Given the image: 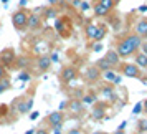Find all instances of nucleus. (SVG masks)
Returning a JSON list of instances; mask_svg holds the SVG:
<instances>
[{"mask_svg": "<svg viewBox=\"0 0 147 134\" xmlns=\"http://www.w3.org/2000/svg\"><path fill=\"white\" fill-rule=\"evenodd\" d=\"M140 43H142V38L137 33L127 35L126 38L117 41L116 51H117V55H119L121 58H129V56L136 55V51L140 48Z\"/></svg>", "mask_w": 147, "mask_h": 134, "instance_id": "f257e3e1", "label": "nucleus"}, {"mask_svg": "<svg viewBox=\"0 0 147 134\" xmlns=\"http://www.w3.org/2000/svg\"><path fill=\"white\" fill-rule=\"evenodd\" d=\"M32 108H33V98L32 96H18V98H15L12 101V104H10V109L12 111H17V113L23 116V114H28L32 111Z\"/></svg>", "mask_w": 147, "mask_h": 134, "instance_id": "f03ea898", "label": "nucleus"}, {"mask_svg": "<svg viewBox=\"0 0 147 134\" xmlns=\"http://www.w3.org/2000/svg\"><path fill=\"white\" fill-rule=\"evenodd\" d=\"M28 15H30V10H27V8H18L12 14V25L17 32H25L27 30Z\"/></svg>", "mask_w": 147, "mask_h": 134, "instance_id": "7ed1b4c3", "label": "nucleus"}, {"mask_svg": "<svg viewBox=\"0 0 147 134\" xmlns=\"http://www.w3.org/2000/svg\"><path fill=\"white\" fill-rule=\"evenodd\" d=\"M15 61H17V53L13 48H5L0 51V65L5 70H13L15 68Z\"/></svg>", "mask_w": 147, "mask_h": 134, "instance_id": "20e7f679", "label": "nucleus"}, {"mask_svg": "<svg viewBox=\"0 0 147 134\" xmlns=\"http://www.w3.org/2000/svg\"><path fill=\"white\" fill-rule=\"evenodd\" d=\"M119 71L126 78H134V80H140L142 78V73H140V68L136 65V63H122L119 65Z\"/></svg>", "mask_w": 147, "mask_h": 134, "instance_id": "39448f33", "label": "nucleus"}, {"mask_svg": "<svg viewBox=\"0 0 147 134\" xmlns=\"http://www.w3.org/2000/svg\"><path fill=\"white\" fill-rule=\"evenodd\" d=\"M71 20L68 18V17H60V18H56V22H55V30L58 32V35H61L63 38H66V37H69V33H71Z\"/></svg>", "mask_w": 147, "mask_h": 134, "instance_id": "423d86ee", "label": "nucleus"}, {"mask_svg": "<svg viewBox=\"0 0 147 134\" xmlns=\"http://www.w3.org/2000/svg\"><path fill=\"white\" fill-rule=\"evenodd\" d=\"M78 78V70L73 66V65H66V66L61 68V73H60V80L61 83H65V85H68V83H71V81H74Z\"/></svg>", "mask_w": 147, "mask_h": 134, "instance_id": "0eeeda50", "label": "nucleus"}, {"mask_svg": "<svg viewBox=\"0 0 147 134\" xmlns=\"http://www.w3.org/2000/svg\"><path fill=\"white\" fill-rule=\"evenodd\" d=\"M41 25H43V17H41V14H38V12H30V15H28V23H27L28 32L40 30Z\"/></svg>", "mask_w": 147, "mask_h": 134, "instance_id": "6e6552de", "label": "nucleus"}, {"mask_svg": "<svg viewBox=\"0 0 147 134\" xmlns=\"http://www.w3.org/2000/svg\"><path fill=\"white\" fill-rule=\"evenodd\" d=\"M51 58H50V55H40L38 58H36V61H35V66H36V73H47L48 70L51 68Z\"/></svg>", "mask_w": 147, "mask_h": 134, "instance_id": "1a4fd4ad", "label": "nucleus"}, {"mask_svg": "<svg viewBox=\"0 0 147 134\" xmlns=\"http://www.w3.org/2000/svg\"><path fill=\"white\" fill-rule=\"evenodd\" d=\"M65 122V114L61 111H53L47 116V124L50 127H55V126H63Z\"/></svg>", "mask_w": 147, "mask_h": 134, "instance_id": "9d476101", "label": "nucleus"}, {"mask_svg": "<svg viewBox=\"0 0 147 134\" xmlns=\"http://www.w3.org/2000/svg\"><path fill=\"white\" fill-rule=\"evenodd\" d=\"M101 71H99V68L96 66V65H93V66H89L86 70V73H84V80L88 81V83H96V81L101 78Z\"/></svg>", "mask_w": 147, "mask_h": 134, "instance_id": "9b49d317", "label": "nucleus"}, {"mask_svg": "<svg viewBox=\"0 0 147 134\" xmlns=\"http://www.w3.org/2000/svg\"><path fill=\"white\" fill-rule=\"evenodd\" d=\"M91 116H93V119H96V121L104 119V118H106V106H104V103H94Z\"/></svg>", "mask_w": 147, "mask_h": 134, "instance_id": "f8f14e48", "label": "nucleus"}, {"mask_svg": "<svg viewBox=\"0 0 147 134\" xmlns=\"http://www.w3.org/2000/svg\"><path fill=\"white\" fill-rule=\"evenodd\" d=\"M104 58L109 61V65H111L113 68H117L121 65V56L117 55V51H116V50H109V51H106Z\"/></svg>", "mask_w": 147, "mask_h": 134, "instance_id": "ddd939ff", "label": "nucleus"}, {"mask_svg": "<svg viewBox=\"0 0 147 134\" xmlns=\"http://www.w3.org/2000/svg\"><path fill=\"white\" fill-rule=\"evenodd\" d=\"M136 33L139 35L140 38H147V20L142 18L136 23Z\"/></svg>", "mask_w": 147, "mask_h": 134, "instance_id": "4468645a", "label": "nucleus"}, {"mask_svg": "<svg viewBox=\"0 0 147 134\" xmlns=\"http://www.w3.org/2000/svg\"><path fill=\"white\" fill-rule=\"evenodd\" d=\"M134 60H136V65H137L140 70H147V55L139 51V53L134 55Z\"/></svg>", "mask_w": 147, "mask_h": 134, "instance_id": "2eb2a0df", "label": "nucleus"}, {"mask_svg": "<svg viewBox=\"0 0 147 134\" xmlns=\"http://www.w3.org/2000/svg\"><path fill=\"white\" fill-rule=\"evenodd\" d=\"M83 108H84V104H83L80 99H73L71 103H68V109L74 114H80L81 111H83Z\"/></svg>", "mask_w": 147, "mask_h": 134, "instance_id": "dca6fc26", "label": "nucleus"}, {"mask_svg": "<svg viewBox=\"0 0 147 134\" xmlns=\"http://www.w3.org/2000/svg\"><path fill=\"white\" fill-rule=\"evenodd\" d=\"M101 93H102V96H104L107 101H114L116 99V91H114V88L111 86V85L104 86L102 89H101Z\"/></svg>", "mask_w": 147, "mask_h": 134, "instance_id": "f3484780", "label": "nucleus"}, {"mask_svg": "<svg viewBox=\"0 0 147 134\" xmlns=\"http://www.w3.org/2000/svg\"><path fill=\"white\" fill-rule=\"evenodd\" d=\"M107 33V28L102 25V23H98V30H96V35H94V41H102L104 40V37Z\"/></svg>", "mask_w": 147, "mask_h": 134, "instance_id": "a211bd4d", "label": "nucleus"}, {"mask_svg": "<svg viewBox=\"0 0 147 134\" xmlns=\"http://www.w3.org/2000/svg\"><path fill=\"white\" fill-rule=\"evenodd\" d=\"M93 10H94V15L96 17H107V15L111 14V10H107L106 7H102L101 3H94V7H93Z\"/></svg>", "mask_w": 147, "mask_h": 134, "instance_id": "6ab92c4d", "label": "nucleus"}, {"mask_svg": "<svg viewBox=\"0 0 147 134\" xmlns=\"http://www.w3.org/2000/svg\"><path fill=\"white\" fill-rule=\"evenodd\" d=\"M96 30H98V23H88V25H86V28H84V33H86L88 40H93V38H94Z\"/></svg>", "mask_w": 147, "mask_h": 134, "instance_id": "aec40b11", "label": "nucleus"}, {"mask_svg": "<svg viewBox=\"0 0 147 134\" xmlns=\"http://www.w3.org/2000/svg\"><path fill=\"white\" fill-rule=\"evenodd\" d=\"M96 66L99 68L101 73H102V71H107V70H113V66L109 65V61H107L104 56H102V58H99V60L96 61Z\"/></svg>", "mask_w": 147, "mask_h": 134, "instance_id": "412c9836", "label": "nucleus"}, {"mask_svg": "<svg viewBox=\"0 0 147 134\" xmlns=\"http://www.w3.org/2000/svg\"><path fill=\"white\" fill-rule=\"evenodd\" d=\"M101 76H102V78H104V80H106L107 83H111V85H113L114 81H116V78H117V73L114 71V68H113V70L102 71V74H101Z\"/></svg>", "mask_w": 147, "mask_h": 134, "instance_id": "4be33fe9", "label": "nucleus"}, {"mask_svg": "<svg viewBox=\"0 0 147 134\" xmlns=\"http://www.w3.org/2000/svg\"><path fill=\"white\" fill-rule=\"evenodd\" d=\"M96 99H98V96L91 91V93L84 94V96L81 98V103H83V104H94V103H96Z\"/></svg>", "mask_w": 147, "mask_h": 134, "instance_id": "5701e85b", "label": "nucleus"}, {"mask_svg": "<svg viewBox=\"0 0 147 134\" xmlns=\"http://www.w3.org/2000/svg\"><path fill=\"white\" fill-rule=\"evenodd\" d=\"M98 3H101L102 7H106L107 10H113L117 3V0H98Z\"/></svg>", "mask_w": 147, "mask_h": 134, "instance_id": "b1692460", "label": "nucleus"}, {"mask_svg": "<svg viewBox=\"0 0 147 134\" xmlns=\"http://www.w3.org/2000/svg\"><path fill=\"white\" fill-rule=\"evenodd\" d=\"M28 58L27 56H17V61H15V68H25L28 65Z\"/></svg>", "mask_w": 147, "mask_h": 134, "instance_id": "393cba45", "label": "nucleus"}, {"mask_svg": "<svg viewBox=\"0 0 147 134\" xmlns=\"http://www.w3.org/2000/svg\"><path fill=\"white\" fill-rule=\"evenodd\" d=\"M10 89V81L8 78H3V80H0V94H3L5 91Z\"/></svg>", "mask_w": 147, "mask_h": 134, "instance_id": "a878e982", "label": "nucleus"}, {"mask_svg": "<svg viewBox=\"0 0 147 134\" xmlns=\"http://www.w3.org/2000/svg\"><path fill=\"white\" fill-rule=\"evenodd\" d=\"M137 131L139 133H147V118H142L137 122Z\"/></svg>", "mask_w": 147, "mask_h": 134, "instance_id": "bb28decb", "label": "nucleus"}, {"mask_svg": "<svg viewBox=\"0 0 147 134\" xmlns=\"http://www.w3.org/2000/svg\"><path fill=\"white\" fill-rule=\"evenodd\" d=\"M142 109H144V104L142 103H137L136 106L132 108V114H139V113H142Z\"/></svg>", "mask_w": 147, "mask_h": 134, "instance_id": "cd10ccee", "label": "nucleus"}, {"mask_svg": "<svg viewBox=\"0 0 147 134\" xmlns=\"http://www.w3.org/2000/svg\"><path fill=\"white\" fill-rule=\"evenodd\" d=\"M45 17H47V18H56V10H55V8H48Z\"/></svg>", "mask_w": 147, "mask_h": 134, "instance_id": "c85d7f7f", "label": "nucleus"}, {"mask_svg": "<svg viewBox=\"0 0 147 134\" xmlns=\"http://www.w3.org/2000/svg\"><path fill=\"white\" fill-rule=\"evenodd\" d=\"M20 80L22 81H30L32 80V74L28 73V71H23V73H20Z\"/></svg>", "mask_w": 147, "mask_h": 134, "instance_id": "c756f323", "label": "nucleus"}, {"mask_svg": "<svg viewBox=\"0 0 147 134\" xmlns=\"http://www.w3.org/2000/svg\"><path fill=\"white\" fill-rule=\"evenodd\" d=\"M3 78H8V71L0 65V80H3Z\"/></svg>", "mask_w": 147, "mask_h": 134, "instance_id": "7c9ffc66", "label": "nucleus"}, {"mask_svg": "<svg viewBox=\"0 0 147 134\" xmlns=\"http://www.w3.org/2000/svg\"><path fill=\"white\" fill-rule=\"evenodd\" d=\"M35 134H50V131L45 127H40V129H35Z\"/></svg>", "mask_w": 147, "mask_h": 134, "instance_id": "2f4dec72", "label": "nucleus"}, {"mask_svg": "<svg viewBox=\"0 0 147 134\" xmlns=\"http://www.w3.org/2000/svg\"><path fill=\"white\" fill-rule=\"evenodd\" d=\"M140 51L144 55H147V41H142V43H140Z\"/></svg>", "mask_w": 147, "mask_h": 134, "instance_id": "473e14b6", "label": "nucleus"}, {"mask_svg": "<svg viewBox=\"0 0 147 134\" xmlns=\"http://www.w3.org/2000/svg\"><path fill=\"white\" fill-rule=\"evenodd\" d=\"M80 7H81V10H83V12H86L88 8H89V3H88V2H81Z\"/></svg>", "mask_w": 147, "mask_h": 134, "instance_id": "72a5a7b5", "label": "nucleus"}, {"mask_svg": "<svg viewBox=\"0 0 147 134\" xmlns=\"http://www.w3.org/2000/svg\"><path fill=\"white\" fill-rule=\"evenodd\" d=\"M101 50H102V45H101V41H98L93 47V51H101Z\"/></svg>", "mask_w": 147, "mask_h": 134, "instance_id": "f704fd0d", "label": "nucleus"}, {"mask_svg": "<svg viewBox=\"0 0 147 134\" xmlns=\"http://www.w3.org/2000/svg\"><path fill=\"white\" fill-rule=\"evenodd\" d=\"M66 134H81V129H78V127H73V129H69Z\"/></svg>", "mask_w": 147, "mask_h": 134, "instance_id": "c9c22d12", "label": "nucleus"}, {"mask_svg": "<svg viewBox=\"0 0 147 134\" xmlns=\"http://www.w3.org/2000/svg\"><path fill=\"white\" fill-rule=\"evenodd\" d=\"M53 129V134H63L61 133V126H55V127H51Z\"/></svg>", "mask_w": 147, "mask_h": 134, "instance_id": "e433bc0d", "label": "nucleus"}, {"mask_svg": "<svg viewBox=\"0 0 147 134\" xmlns=\"http://www.w3.org/2000/svg\"><path fill=\"white\" fill-rule=\"evenodd\" d=\"M65 108H68V103H66V101H63V103L60 104V109H58V111H63Z\"/></svg>", "mask_w": 147, "mask_h": 134, "instance_id": "4c0bfd02", "label": "nucleus"}, {"mask_svg": "<svg viewBox=\"0 0 147 134\" xmlns=\"http://www.w3.org/2000/svg\"><path fill=\"white\" fill-rule=\"evenodd\" d=\"M36 118H38V113H36V111H33V113L30 114V119H32V121L36 119Z\"/></svg>", "mask_w": 147, "mask_h": 134, "instance_id": "58836bf2", "label": "nucleus"}, {"mask_svg": "<svg viewBox=\"0 0 147 134\" xmlns=\"http://www.w3.org/2000/svg\"><path fill=\"white\" fill-rule=\"evenodd\" d=\"M50 2V5H56V3H60L61 0H48Z\"/></svg>", "mask_w": 147, "mask_h": 134, "instance_id": "ea45409f", "label": "nucleus"}, {"mask_svg": "<svg viewBox=\"0 0 147 134\" xmlns=\"http://www.w3.org/2000/svg\"><path fill=\"white\" fill-rule=\"evenodd\" d=\"M139 12H147V5H140V7H139Z\"/></svg>", "mask_w": 147, "mask_h": 134, "instance_id": "a19ab883", "label": "nucleus"}, {"mask_svg": "<svg viewBox=\"0 0 147 134\" xmlns=\"http://www.w3.org/2000/svg\"><path fill=\"white\" fill-rule=\"evenodd\" d=\"M126 124H127L126 121H124V122H121V124H119V127H117V129H124V127H126Z\"/></svg>", "mask_w": 147, "mask_h": 134, "instance_id": "79ce46f5", "label": "nucleus"}, {"mask_svg": "<svg viewBox=\"0 0 147 134\" xmlns=\"http://www.w3.org/2000/svg\"><path fill=\"white\" fill-rule=\"evenodd\" d=\"M114 134H126V133H124L122 129H116V131H114Z\"/></svg>", "mask_w": 147, "mask_h": 134, "instance_id": "37998d69", "label": "nucleus"}, {"mask_svg": "<svg viewBox=\"0 0 147 134\" xmlns=\"http://www.w3.org/2000/svg\"><path fill=\"white\" fill-rule=\"evenodd\" d=\"M142 104H144V113H146V114H147V99H146V101H144V103H142Z\"/></svg>", "mask_w": 147, "mask_h": 134, "instance_id": "c03bdc74", "label": "nucleus"}, {"mask_svg": "<svg viewBox=\"0 0 147 134\" xmlns=\"http://www.w3.org/2000/svg\"><path fill=\"white\" fill-rule=\"evenodd\" d=\"M80 3H81V0H74L73 2V5H76V7H80Z\"/></svg>", "mask_w": 147, "mask_h": 134, "instance_id": "a18cd8bd", "label": "nucleus"}, {"mask_svg": "<svg viewBox=\"0 0 147 134\" xmlns=\"http://www.w3.org/2000/svg\"><path fill=\"white\" fill-rule=\"evenodd\" d=\"M91 134H107V133H104V131H94V133H91Z\"/></svg>", "mask_w": 147, "mask_h": 134, "instance_id": "49530a36", "label": "nucleus"}, {"mask_svg": "<svg viewBox=\"0 0 147 134\" xmlns=\"http://www.w3.org/2000/svg\"><path fill=\"white\" fill-rule=\"evenodd\" d=\"M25 134H35V129H30V131H27Z\"/></svg>", "mask_w": 147, "mask_h": 134, "instance_id": "de8ad7c7", "label": "nucleus"}, {"mask_svg": "<svg viewBox=\"0 0 147 134\" xmlns=\"http://www.w3.org/2000/svg\"><path fill=\"white\" fill-rule=\"evenodd\" d=\"M2 3H8V0H2Z\"/></svg>", "mask_w": 147, "mask_h": 134, "instance_id": "09e8293b", "label": "nucleus"}]
</instances>
